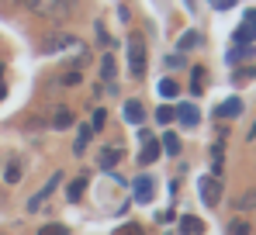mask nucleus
Masks as SVG:
<instances>
[{
  "instance_id": "f257e3e1",
  "label": "nucleus",
  "mask_w": 256,
  "mask_h": 235,
  "mask_svg": "<svg viewBox=\"0 0 256 235\" xmlns=\"http://www.w3.org/2000/svg\"><path fill=\"white\" fill-rule=\"evenodd\" d=\"M21 7H28L32 14H38V18H48V21H56V18H66V4L62 0H18Z\"/></svg>"
},
{
  "instance_id": "f03ea898",
  "label": "nucleus",
  "mask_w": 256,
  "mask_h": 235,
  "mask_svg": "<svg viewBox=\"0 0 256 235\" xmlns=\"http://www.w3.org/2000/svg\"><path fill=\"white\" fill-rule=\"evenodd\" d=\"M128 73H132L135 80L146 73V45H142L138 35H132V38H128Z\"/></svg>"
},
{
  "instance_id": "7ed1b4c3",
  "label": "nucleus",
  "mask_w": 256,
  "mask_h": 235,
  "mask_svg": "<svg viewBox=\"0 0 256 235\" xmlns=\"http://www.w3.org/2000/svg\"><path fill=\"white\" fill-rule=\"evenodd\" d=\"M138 142H142V149H138V162H142V166H152V162L160 159V152H163V149H160V138H152L149 132H138Z\"/></svg>"
},
{
  "instance_id": "20e7f679",
  "label": "nucleus",
  "mask_w": 256,
  "mask_h": 235,
  "mask_svg": "<svg viewBox=\"0 0 256 235\" xmlns=\"http://www.w3.org/2000/svg\"><path fill=\"white\" fill-rule=\"evenodd\" d=\"M198 190H201V200H204L208 208H214V204L222 200V180H218V176H201V180H198Z\"/></svg>"
},
{
  "instance_id": "39448f33",
  "label": "nucleus",
  "mask_w": 256,
  "mask_h": 235,
  "mask_svg": "<svg viewBox=\"0 0 256 235\" xmlns=\"http://www.w3.org/2000/svg\"><path fill=\"white\" fill-rule=\"evenodd\" d=\"M132 190H135V200H138V204H149L152 194H156V184H152V176H138V180L132 184Z\"/></svg>"
},
{
  "instance_id": "423d86ee",
  "label": "nucleus",
  "mask_w": 256,
  "mask_h": 235,
  "mask_svg": "<svg viewBox=\"0 0 256 235\" xmlns=\"http://www.w3.org/2000/svg\"><path fill=\"white\" fill-rule=\"evenodd\" d=\"M62 48H84L73 35H52V38L42 45V52H62Z\"/></svg>"
},
{
  "instance_id": "0eeeda50",
  "label": "nucleus",
  "mask_w": 256,
  "mask_h": 235,
  "mask_svg": "<svg viewBox=\"0 0 256 235\" xmlns=\"http://www.w3.org/2000/svg\"><path fill=\"white\" fill-rule=\"evenodd\" d=\"M59 180H62V176L56 173V176H52V180L45 184L42 190H38V194H35V197H32V200H28V211H38V208H42V204H45V197H48V194H52V190H56V187H59Z\"/></svg>"
},
{
  "instance_id": "6e6552de",
  "label": "nucleus",
  "mask_w": 256,
  "mask_h": 235,
  "mask_svg": "<svg viewBox=\"0 0 256 235\" xmlns=\"http://www.w3.org/2000/svg\"><path fill=\"white\" fill-rule=\"evenodd\" d=\"M198 108H194V104H180V108H176V121H180V124H184V128H194V124H198Z\"/></svg>"
},
{
  "instance_id": "1a4fd4ad",
  "label": "nucleus",
  "mask_w": 256,
  "mask_h": 235,
  "mask_svg": "<svg viewBox=\"0 0 256 235\" xmlns=\"http://www.w3.org/2000/svg\"><path fill=\"white\" fill-rule=\"evenodd\" d=\"M142 118H146L142 100H125V121L128 124H142Z\"/></svg>"
},
{
  "instance_id": "9d476101",
  "label": "nucleus",
  "mask_w": 256,
  "mask_h": 235,
  "mask_svg": "<svg viewBox=\"0 0 256 235\" xmlns=\"http://www.w3.org/2000/svg\"><path fill=\"white\" fill-rule=\"evenodd\" d=\"M242 114V100L239 97H228L225 104H218V118H239Z\"/></svg>"
},
{
  "instance_id": "9b49d317",
  "label": "nucleus",
  "mask_w": 256,
  "mask_h": 235,
  "mask_svg": "<svg viewBox=\"0 0 256 235\" xmlns=\"http://www.w3.org/2000/svg\"><path fill=\"white\" fill-rule=\"evenodd\" d=\"M253 56H256V48H253V45H236V48L228 52V62H232V66H239V62L253 59Z\"/></svg>"
},
{
  "instance_id": "f8f14e48",
  "label": "nucleus",
  "mask_w": 256,
  "mask_h": 235,
  "mask_svg": "<svg viewBox=\"0 0 256 235\" xmlns=\"http://www.w3.org/2000/svg\"><path fill=\"white\" fill-rule=\"evenodd\" d=\"M180 232L184 235H201L204 232V222H198L194 214H184V218H180Z\"/></svg>"
},
{
  "instance_id": "ddd939ff",
  "label": "nucleus",
  "mask_w": 256,
  "mask_h": 235,
  "mask_svg": "<svg viewBox=\"0 0 256 235\" xmlns=\"http://www.w3.org/2000/svg\"><path fill=\"white\" fill-rule=\"evenodd\" d=\"M90 138H94V128H90V124H80V135H76V142H73V152H76V156H84Z\"/></svg>"
},
{
  "instance_id": "4468645a",
  "label": "nucleus",
  "mask_w": 256,
  "mask_h": 235,
  "mask_svg": "<svg viewBox=\"0 0 256 235\" xmlns=\"http://www.w3.org/2000/svg\"><path fill=\"white\" fill-rule=\"evenodd\" d=\"M160 149H163V152H170V156H180V138H176L173 132H166V135L160 138Z\"/></svg>"
},
{
  "instance_id": "2eb2a0df",
  "label": "nucleus",
  "mask_w": 256,
  "mask_h": 235,
  "mask_svg": "<svg viewBox=\"0 0 256 235\" xmlns=\"http://www.w3.org/2000/svg\"><path fill=\"white\" fill-rule=\"evenodd\" d=\"M70 124H73V111L70 108H59L52 114V128H70Z\"/></svg>"
},
{
  "instance_id": "dca6fc26",
  "label": "nucleus",
  "mask_w": 256,
  "mask_h": 235,
  "mask_svg": "<svg viewBox=\"0 0 256 235\" xmlns=\"http://www.w3.org/2000/svg\"><path fill=\"white\" fill-rule=\"evenodd\" d=\"M118 159H122V149H104L97 162H100V170H111V166H114Z\"/></svg>"
},
{
  "instance_id": "f3484780",
  "label": "nucleus",
  "mask_w": 256,
  "mask_h": 235,
  "mask_svg": "<svg viewBox=\"0 0 256 235\" xmlns=\"http://www.w3.org/2000/svg\"><path fill=\"white\" fill-rule=\"evenodd\" d=\"M176 94H180V86H176V80H160V97H166V100H173V97H176Z\"/></svg>"
},
{
  "instance_id": "a211bd4d",
  "label": "nucleus",
  "mask_w": 256,
  "mask_h": 235,
  "mask_svg": "<svg viewBox=\"0 0 256 235\" xmlns=\"http://www.w3.org/2000/svg\"><path fill=\"white\" fill-rule=\"evenodd\" d=\"M100 80H104V83L114 80V56H104V59H100Z\"/></svg>"
},
{
  "instance_id": "6ab92c4d",
  "label": "nucleus",
  "mask_w": 256,
  "mask_h": 235,
  "mask_svg": "<svg viewBox=\"0 0 256 235\" xmlns=\"http://www.w3.org/2000/svg\"><path fill=\"white\" fill-rule=\"evenodd\" d=\"M114 235H146V228L138 225V222H125V225H118Z\"/></svg>"
},
{
  "instance_id": "aec40b11",
  "label": "nucleus",
  "mask_w": 256,
  "mask_h": 235,
  "mask_svg": "<svg viewBox=\"0 0 256 235\" xmlns=\"http://www.w3.org/2000/svg\"><path fill=\"white\" fill-rule=\"evenodd\" d=\"M253 28H250V24H239V28H236V45H250V42H253Z\"/></svg>"
},
{
  "instance_id": "412c9836",
  "label": "nucleus",
  "mask_w": 256,
  "mask_h": 235,
  "mask_svg": "<svg viewBox=\"0 0 256 235\" xmlns=\"http://www.w3.org/2000/svg\"><path fill=\"white\" fill-rule=\"evenodd\" d=\"M4 180H7V184H18V180H21V162H14V159H10V162H7V170H4Z\"/></svg>"
},
{
  "instance_id": "4be33fe9",
  "label": "nucleus",
  "mask_w": 256,
  "mask_h": 235,
  "mask_svg": "<svg viewBox=\"0 0 256 235\" xmlns=\"http://www.w3.org/2000/svg\"><path fill=\"white\" fill-rule=\"evenodd\" d=\"M250 208H256V190H246V194L236 200V211H250Z\"/></svg>"
},
{
  "instance_id": "5701e85b",
  "label": "nucleus",
  "mask_w": 256,
  "mask_h": 235,
  "mask_svg": "<svg viewBox=\"0 0 256 235\" xmlns=\"http://www.w3.org/2000/svg\"><path fill=\"white\" fill-rule=\"evenodd\" d=\"M194 45H201V35H198V32L180 35V52H187V48H194Z\"/></svg>"
},
{
  "instance_id": "b1692460",
  "label": "nucleus",
  "mask_w": 256,
  "mask_h": 235,
  "mask_svg": "<svg viewBox=\"0 0 256 235\" xmlns=\"http://www.w3.org/2000/svg\"><path fill=\"white\" fill-rule=\"evenodd\" d=\"M232 80H236V83H250V80H256V66H246V70H236V73H232Z\"/></svg>"
},
{
  "instance_id": "393cba45",
  "label": "nucleus",
  "mask_w": 256,
  "mask_h": 235,
  "mask_svg": "<svg viewBox=\"0 0 256 235\" xmlns=\"http://www.w3.org/2000/svg\"><path fill=\"white\" fill-rule=\"evenodd\" d=\"M38 235H70V228H66V225H59V222H52V225H42Z\"/></svg>"
},
{
  "instance_id": "a878e982",
  "label": "nucleus",
  "mask_w": 256,
  "mask_h": 235,
  "mask_svg": "<svg viewBox=\"0 0 256 235\" xmlns=\"http://www.w3.org/2000/svg\"><path fill=\"white\" fill-rule=\"evenodd\" d=\"M84 190H86V180H73L66 194H70V200H80V197H84Z\"/></svg>"
},
{
  "instance_id": "bb28decb",
  "label": "nucleus",
  "mask_w": 256,
  "mask_h": 235,
  "mask_svg": "<svg viewBox=\"0 0 256 235\" xmlns=\"http://www.w3.org/2000/svg\"><path fill=\"white\" fill-rule=\"evenodd\" d=\"M228 235H250V222H242V218H236V222L228 225Z\"/></svg>"
},
{
  "instance_id": "cd10ccee",
  "label": "nucleus",
  "mask_w": 256,
  "mask_h": 235,
  "mask_svg": "<svg viewBox=\"0 0 256 235\" xmlns=\"http://www.w3.org/2000/svg\"><path fill=\"white\" fill-rule=\"evenodd\" d=\"M173 118H176V111H173V108H166V104H163V108L156 111V121H160V124H170Z\"/></svg>"
},
{
  "instance_id": "c85d7f7f",
  "label": "nucleus",
  "mask_w": 256,
  "mask_h": 235,
  "mask_svg": "<svg viewBox=\"0 0 256 235\" xmlns=\"http://www.w3.org/2000/svg\"><path fill=\"white\" fill-rule=\"evenodd\" d=\"M166 66H170V70H180V66H184V56H180V52L166 56Z\"/></svg>"
},
{
  "instance_id": "c756f323",
  "label": "nucleus",
  "mask_w": 256,
  "mask_h": 235,
  "mask_svg": "<svg viewBox=\"0 0 256 235\" xmlns=\"http://www.w3.org/2000/svg\"><path fill=\"white\" fill-rule=\"evenodd\" d=\"M104 121H108V114H104V111H94V121H90V128L97 132V128H104Z\"/></svg>"
},
{
  "instance_id": "7c9ffc66",
  "label": "nucleus",
  "mask_w": 256,
  "mask_h": 235,
  "mask_svg": "<svg viewBox=\"0 0 256 235\" xmlns=\"http://www.w3.org/2000/svg\"><path fill=\"white\" fill-rule=\"evenodd\" d=\"M62 83H70V86H76V83H80V73H76V70H73V73H66V76H62Z\"/></svg>"
},
{
  "instance_id": "2f4dec72",
  "label": "nucleus",
  "mask_w": 256,
  "mask_h": 235,
  "mask_svg": "<svg viewBox=\"0 0 256 235\" xmlns=\"http://www.w3.org/2000/svg\"><path fill=\"white\" fill-rule=\"evenodd\" d=\"M242 24H250V28L256 32V10H246V21H242Z\"/></svg>"
},
{
  "instance_id": "473e14b6",
  "label": "nucleus",
  "mask_w": 256,
  "mask_h": 235,
  "mask_svg": "<svg viewBox=\"0 0 256 235\" xmlns=\"http://www.w3.org/2000/svg\"><path fill=\"white\" fill-rule=\"evenodd\" d=\"M232 4H239V0H214V7H218V10H228Z\"/></svg>"
},
{
  "instance_id": "72a5a7b5",
  "label": "nucleus",
  "mask_w": 256,
  "mask_h": 235,
  "mask_svg": "<svg viewBox=\"0 0 256 235\" xmlns=\"http://www.w3.org/2000/svg\"><path fill=\"white\" fill-rule=\"evenodd\" d=\"M62 4H66V7H70V4H76V0H62Z\"/></svg>"
}]
</instances>
